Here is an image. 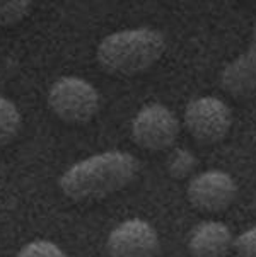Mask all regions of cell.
<instances>
[{"instance_id":"cell-1","label":"cell","mask_w":256,"mask_h":257,"mask_svg":"<svg viewBox=\"0 0 256 257\" xmlns=\"http://www.w3.org/2000/svg\"><path fill=\"white\" fill-rule=\"evenodd\" d=\"M138 160L128 152L108 150L82 159L60 177V189L73 201H96L118 193L135 179Z\"/></svg>"},{"instance_id":"cell-2","label":"cell","mask_w":256,"mask_h":257,"mask_svg":"<svg viewBox=\"0 0 256 257\" xmlns=\"http://www.w3.org/2000/svg\"><path fill=\"white\" fill-rule=\"evenodd\" d=\"M166 51L164 34L154 28H133L108 34L99 43L96 60L106 73L132 77L149 70Z\"/></svg>"},{"instance_id":"cell-3","label":"cell","mask_w":256,"mask_h":257,"mask_svg":"<svg viewBox=\"0 0 256 257\" xmlns=\"http://www.w3.org/2000/svg\"><path fill=\"white\" fill-rule=\"evenodd\" d=\"M48 106L65 123L84 124L98 114L99 92L82 77H60L48 90Z\"/></svg>"},{"instance_id":"cell-4","label":"cell","mask_w":256,"mask_h":257,"mask_svg":"<svg viewBox=\"0 0 256 257\" xmlns=\"http://www.w3.org/2000/svg\"><path fill=\"white\" fill-rule=\"evenodd\" d=\"M185 126L188 133L203 145L222 142L232 126V112L222 99L203 95L188 102L185 109Z\"/></svg>"},{"instance_id":"cell-5","label":"cell","mask_w":256,"mask_h":257,"mask_svg":"<svg viewBox=\"0 0 256 257\" xmlns=\"http://www.w3.org/2000/svg\"><path fill=\"white\" fill-rule=\"evenodd\" d=\"M178 135L180 121L164 104H145L132 119V140L144 150H166L175 145Z\"/></svg>"},{"instance_id":"cell-6","label":"cell","mask_w":256,"mask_h":257,"mask_svg":"<svg viewBox=\"0 0 256 257\" xmlns=\"http://www.w3.org/2000/svg\"><path fill=\"white\" fill-rule=\"evenodd\" d=\"M186 196L193 208L203 213L227 210L237 198V182L224 171H205L192 177Z\"/></svg>"},{"instance_id":"cell-7","label":"cell","mask_w":256,"mask_h":257,"mask_svg":"<svg viewBox=\"0 0 256 257\" xmlns=\"http://www.w3.org/2000/svg\"><path fill=\"white\" fill-rule=\"evenodd\" d=\"M160 249L159 235L149 221L130 218L116 225L108 235L110 257H155Z\"/></svg>"},{"instance_id":"cell-8","label":"cell","mask_w":256,"mask_h":257,"mask_svg":"<svg viewBox=\"0 0 256 257\" xmlns=\"http://www.w3.org/2000/svg\"><path fill=\"white\" fill-rule=\"evenodd\" d=\"M219 82L225 92L236 99L256 95V23L248 50L225 65L220 72Z\"/></svg>"},{"instance_id":"cell-9","label":"cell","mask_w":256,"mask_h":257,"mask_svg":"<svg viewBox=\"0 0 256 257\" xmlns=\"http://www.w3.org/2000/svg\"><path fill=\"white\" fill-rule=\"evenodd\" d=\"M232 247V232L222 221H200L188 235V252L192 257H225Z\"/></svg>"},{"instance_id":"cell-10","label":"cell","mask_w":256,"mask_h":257,"mask_svg":"<svg viewBox=\"0 0 256 257\" xmlns=\"http://www.w3.org/2000/svg\"><path fill=\"white\" fill-rule=\"evenodd\" d=\"M23 117L17 106L7 97L0 95V147L9 145L17 137Z\"/></svg>"},{"instance_id":"cell-11","label":"cell","mask_w":256,"mask_h":257,"mask_svg":"<svg viewBox=\"0 0 256 257\" xmlns=\"http://www.w3.org/2000/svg\"><path fill=\"white\" fill-rule=\"evenodd\" d=\"M197 167V157L188 148H175L167 157V172L175 179H185Z\"/></svg>"},{"instance_id":"cell-12","label":"cell","mask_w":256,"mask_h":257,"mask_svg":"<svg viewBox=\"0 0 256 257\" xmlns=\"http://www.w3.org/2000/svg\"><path fill=\"white\" fill-rule=\"evenodd\" d=\"M33 4L29 0H0V26H16L29 16Z\"/></svg>"},{"instance_id":"cell-13","label":"cell","mask_w":256,"mask_h":257,"mask_svg":"<svg viewBox=\"0 0 256 257\" xmlns=\"http://www.w3.org/2000/svg\"><path fill=\"white\" fill-rule=\"evenodd\" d=\"M16 257H67V254L55 242L38 238L23 245V249L17 252Z\"/></svg>"},{"instance_id":"cell-14","label":"cell","mask_w":256,"mask_h":257,"mask_svg":"<svg viewBox=\"0 0 256 257\" xmlns=\"http://www.w3.org/2000/svg\"><path fill=\"white\" fill-rule=\"evenodd\" d=\"M232 249L237 257H256V226L244 230L239 237L234 238Z\"/></svg>"}]
</instances>
